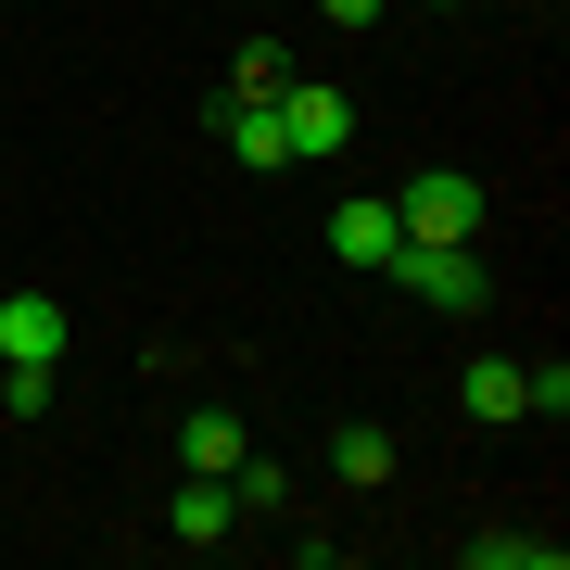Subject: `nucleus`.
I'll list each match as a JSON object with an SVG mask.
<instances>
[{
    "label": "nucleus",
    "mask_w": 570,
    "mask_h": 570,
    "mask_svg": "<svg viewBox=\"0 0 570 570\" xmlns=\"http://www.w3.org/2000/svg\"><path fill=\"white\" fill-rule=\"evenodd\" d=\"M381 279L406 292V305H431V317H482V254L469 242H393Z\"/></svg>",
    "instance_id": "nucleus-1"
},
{
    "label": "nucleus",
    "mask_w": 570,
    "mask_h": 570,
    "mask_svg": "<svg viewBox=\"0 0 570 570\" xmlns=\"http://www.w3.org/2000/svg\"><path fill=\"white\" fill-rule=\"evenodd\" d=\"M266 115H279V153H292V165H330V153L355 140V102H343V89H317V77H279V89H266Z\"/></svg>",
    "instance_id": "nucleus-2"
},
{
    "label": "nucleus",
    "mask_w": 570,
    "mask_h": 570,
    "mask_svg": "<svg viewBox=\"0 0 570 570\" xmlns=\"http://www.w3.org/2000/svg\"><path fill=\"white\" fill-rule=\"evenodd\" d=\"M393 228H406V242H469V228H482V178H456V165H419V178L393 190Z\"/></svg>",
    "instance_id": "nucleus-3"
},
{
    "label": "nucleus",
    "mask_w": 570,
    "mask_h": 570,
    "mask_svg": "<svg viewBox=\"0 0 570 570\" xmlns=\"http://www.w3.org/2000/svg\"><path fill=\"white\" fill-rule=\"evenodd\" d=\"M63 343H77V330H63L51 292H0V355L13 367H63Z\"/></svg>",
    "instance_id": "nucleus-4"
},
{
    "label": "nucleus",
    "mask_w": 570,
    "mask_h": 570,
    "mask_svg": "<svg viewBox=\"0 0 570 570\" xmlns=\"http://www.w3.org/2000/svg\"><path fill=\"white\" fill-rule=\"evenodd\" d=\"M165 532H178V546H228V532H242V494H228L216 469H190L178 508H165Z\"/></svg>",
    "instance_id": "nucleus-5"
},
{
    "label": "nucleus",
    "mask_w": 570,
    "mask_h": 570,
    "mask_svg": "<svg viewBox=\"0 0 570 570\" xmlns=\"http://www.w3.org/2000/svg\"><path fill=\"white\" fill-rule=\"evenodd\" d=\"M393 242H406V228H393V190H381V204H343V216H330V254L367 266V279H381V254H393Z\"/></svg>",
    "instance_id": "nucleus-6"
},
{
    "label": "nucleus",
    "mask_w": 570,
    "mask_h": 570,
    "mask_svg": "<svg viewBox=\"0 0 570 570\" xmlns=\"http://www.w3.org/2000/svg\"><path fill=\"white\" fill-rule=\"evenodd\" d=\"M216 127H228V153H242V178H279V115H266V102H228V89H216Z\"/></svg>",
    "instance_id": "nucleus-7"
},
{
    "label": "nucleus",
    "mask_w": 570,
    "mask_h": 570,
    "mask_svg": "<svg viewBox=\"0 0 570 570\" xmlns=\"http://www.w3.org/2000/svg\"><path fill=\"white\" fill-rule=\"evenodd\" d=\"M456 406L482 419V431H508V419H520V355H469V381H456Z\"/></svg>",
    "instance_id": "nucleus-8"
},
{
    "label": "nucleus",
    "mask_w": 570,
    "mask_h": 570,
    "mask_svg": "<svg viewBox=\"0 0 570 570\" xmlns=\"http://www.w3.org/2000/svg\"><path fill=\"white\" fill-rule=\"evenodd\" d=\"M330 469H343V494H381L393 482V431H330Z\"/></svg>",
    "instance_id": "nucleus-9"
},
{
    "label": "nucleus",
    "mask_w": 570,
    "mask_h": 570,
    "mask_svg": "<svg viewBox=\"0 0 570 570\" xmlns=\"http://www.w3.org/2000/svg\"><path fill=\"white\" fill-rule=\"evenodd\" d=\"M178 456H190V469H216V482H228V469H242V419H228V406L178 419Z\"/></svg>",
    "instance_id": "nucleus-10"
},
{
    "label": "nucleus",
    "mask_w": 570,
    "mask_h": 570,
    "mask_svg": "<svg viewBox=\"0 0 570 570\" xmlns=\"http://www.w3.org/2000/svg\"><path fill=\"white\" fill-rule=\"evenodd\" d=\"M469 570H558V532H469Z\"/></svg>",
    "instance_id": "nucleus-11"
},
{
    "label": "nucleus",
    "mask_w": 570,
    "mask_h": 570,
    "mask_svg": "<svg viewBox=\"0 0 570 570\" xmlns=\"http://www.w3.org/2000/svg\"><path fill=\"white\" fill-rule=\"evenodd\" d=\"M0 419L39 431V419H51V367H0Z\"/></svg>",
    "instance_id": "nucleus-12"
},
{
    "label": "nucleus",
    "mask_w": 570,
    "mask_h": 570,
    "mask_svg": "<svg viewBox=\"0 0 570 570\" xmlns=\"http://www.w3.org/2000/svg\"><path fill=\"white\" fill-rule=\"evenodd\" d=\"M228 494H242V508L266 520V508H279V494H292V469H279V456H254V444H242V469H228Z\"/></svg>",
    "instance_id": "nucleus-13"
},
{
    "label": "nucleus",
    "mask_w": 570,
    "mask_h": 570,
    "mask_svg": "<svg viewBox=\"0 0 570 570\" xmlns=\"http://www.w3.org/2000/svg\"><path fill=\"white\" fill-rule=\"evenodd\" d=\"M279 77H292V63L266 51V39H242V63H228V102H266V89H279Z\"/></svg>",
    "instance_id": "nucleus-14"
},
{
    "label": "nucleus",
    "mask_w": 570,
    "mask_h": 570,
    "mask_svg": "<svg viewBox=\"0 0 570 570\" xmlns=\"http://www.w3.org/2000/svg\"><path fill=\"white\" fill-rule=\"evenodd\" d=\"M317 13H330V26H367V13H381V0H317Z\"/></svg>",
    "instance_id": "nucleus-15"
},
{
    "label": "nucleus",
    "mask_w": 570,
    "mask_h": 570,
    "mask_svg": "<svg viewBox=\"0 0 570 570\" xmlns=\"http://www.w3.org/2000/svg\"><path fill=\"white\" fill-rule=\"evenodd\" d=\"M431 13H456V0H431Z\"/></svg>",
    "instance_id": "nucleus-16"
},
{
    "label": "nucleus",
    "mask_w": 570,
    "mask_h": 570,
    "mask_svg": "<svg viewBox=\"0 0 570 570\" xmlns=\"http://www.w3.org/2000/svg\"><path fill=\"white\" fill-rule=\"evenodd\" d=\"M0 13H13V0H0Z\"/></svg>",
    "instance_id": "nucleus-17"
}]
</instances>
